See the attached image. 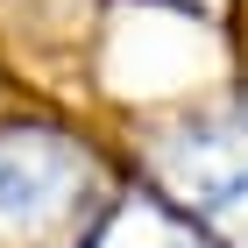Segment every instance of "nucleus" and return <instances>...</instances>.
<instances>
[{"label":"nucleus","mask_w":248,"mask_h":248,"mask_svg":"<svg viewBox=\"0 0 248 248\" xmlns=\"http://www.w3.org/2000/svg\"><path fill=\"white\" fill-rule=\"evenodd\" d=\"M78 185V163L50 135H0V220L29 227L43 213H57V191Z\"/></svg>","instance_id":"nucleus-1"}]
</instances>
